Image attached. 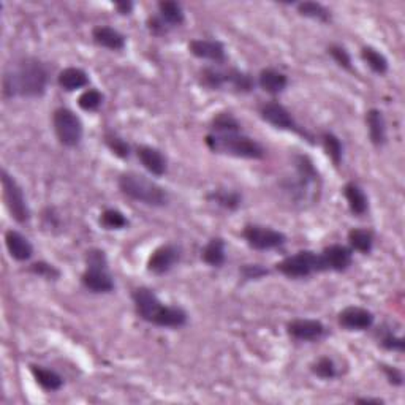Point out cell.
<instances>
[{"label":"cell","mask_w":405,"mask_h":405,"mask_svg":"<svg viewBox=\"0 0 405 405\" xmlns=\"http://www.w3.org/2000/svg\"><path fill=\"white\" fill-rule=\"evenodd\" d=\"M48 68L41 60L26 58L4 77V97L36 98L46 93Z\"/></svg>","instance_id":"obj_1"},{"label":"cell","mask_w":405,"mask_h":405,"mask_svg":"<svg viewBox=\"0 0 405 405\" xmlns=\"http://www.w3.org/2000/svg\"><path fill=\"white\" fill-rule=\"evenodd\" d=\"M132 299L136 314L151 325L160 328H182L189 320V315L182 307L164 304L154 290L147 288V286H140V288L133 290Z\"/></svg>","instance_id":"obj_2"},{"label":"cell","mask_w":405,"mask_h":405,"mask_svg":"<svg viewBox=\"0 0 405 405\" xmlns=\"http://www.w3.org/2000/svg\"><path fill=\"white\" fill-rule=\"evenodd\" d=\"M206 146L214 154L230 155L236 159L247 160H261L265 159L266 151L257 140L244 135L242 132H227L215 133L211 132L206 135Z\"/></svg>","instance_id":"obj_3"},{"label":"cell","mask_w":405,"mask_h":405,"mask_svg":"<svg viewBox=\"0 0 405 405\" xmlns=\"http://www.w3.org/2000/svg\"><path fill=\"white\" fill-rule=\"evenodd\" d=\"M117 185H119V190L124 195L146 204V206L161 208L166 206L168 201H170V195H168L164 187L138 173H122L119 180H117Z\"/></svg>","instance_id":"obj_4"},{"label":"cell","mask_w":405,"mask_h":405,"mask_svg":"<svg viewBox=\"0 0 405 405\" xmlns=\"http://www.w3.org/2000/svg\"><path fill=\"white\" fill-rule=\"evenodd\" d=\"M295 170L296 178L285 184V190L296 203H315V199H319L320 195L321 179L312 159L307 155H296Z\"/></svg>","instance_id":"obj_5"},{"label":"cell","mask_w":405,"mask_h":405,"mask_svg":"<svg viewBox=\"0 0 405 405\" xmlns=\"http://www.w3.org/2000/svg\"><path fill=\"white\" fill-rule=\"evenodd\" d=\"M201 84L213 91H223L225 87H230L234 92L248 93L253 91L255 81L251 74L241 72L238 68L220 70V68L215 67H206L201 72Z\"/></svg>","instance_id":"obj_6"},{"label":"cell","mask_w":405,"mask_h":405,"mask_svg":"<svg viewBox=\"0 0 405 405\" xmlns=\"http://www.w3.org/2000/svg\"><path fill=\"white\" fill-rule=\"evenodd\" d=\"M276 270L288 279H304L315 272H325L320 253L312 251H299L284 258L276 265Z\"/></svg>","instance_id":"obj_7"},{"label":"cell","mask_w":405,"mask_h":405,"mask_svg":"<svg viewBox=\"0 0 405 405\" xmlns=\"http://www.w3.org/2000/svg\"><path fill=\"white\" fill-rule=\"evenodd\" d=\"M55 136L62 146L77 147L84 135V127L79 117L68 108H58L53 114Z\"/></svg>","instance_id":"obj_8"},{"label":"cell","mask_w":405,"mask_h":405,"mask_svg":"<svg viewBox=\"0 0 405 405\" xmlns=\"http://www.w3.org/2000/svg\"><path fill=\"white\" fill-rule=\"evenodd\" d=\"M0 179H2V189H4V201L5 206L10 211L11 217L16 222L26 223L30 220V208L27 204L26 195H24L22 187L18 184V180L11 176L7 170H2L0 173Z\"/></svg>","instance_id":"obj_9"},{"label":"cell","mask_w":405,"mask_h":405,"mask_svg":"<svg viewBox=\"0 0 405 405\" xmlns=\"http://www.w3.org/2000/svg\"><path fill=\"white\" fill-rule=\"evenodd\" d=\"M260 116H261V119L267 124H271L272 127H276L279 130H285V132L296 133L299 136H303L304 140H307L310 145H314L312 135L299 126L295 117L291 116L290 111L286 109L282 103L267 102L265 105H261Z\"/></svg>","instance_id":"obj_10"},{"label":"cell","mask_w":405,"mask_h":405,"mask_svg":"<svg viewBox=\"0 0 405 405\" xmlns=\"http://www.w3.org/2000/svg\"><path fill=\"white\" fill-rule=\"evenodd\" d=\"M242 236L255 251H272V248L282 247L286 242V236L282 232L263 225H247Z\"/></svg>","instance_id":"obj_11"},{"label":"cell","mask_w":405,"mask_h":405,"mask_svg":"<svg viewBox=\"0 0 405 405\" xmlns=\"http://www.w3.org/2000/svg\"><path fill=\"white\" fill-rule=\"evenodd\" d=\"M180 261V248L174 244H165L155 248L151 257L147 260L149 272L164 276L170 272L174 266Z\"/></svg>","instance_id":"obj_12"},{"label":"cell","mask_w":405,"mask_h":405,"mask_svg":"<svg viewBox=\"0 0 405 405\" xmlns=\"http://www.w3.org/2000/svg\"><path fill=\"white\" fill-rule=\"evenodd\" d=\"M286 333L301 342H319L326 336V326L320 320L296 319L286 325Z\"/></svg>","instance_id":"obj_13"},{"label":"cell","mask_w":405,"mask_h":405,"mask_svg":"<svg viewBox=\"0 0 405 405\" xmlns=\"http://www.w3.org/2000/svg\"><path fill=\"white\" fill-rule=\"evenodd\" d=\"M338 321L347 331H367L376 323V315L364 307L348 306L340 310Z\"/></svg>","instance_id":"obj_14"},{"label":"cell","mask_w":405,"mask_h":405,"mask_svg":"<svg viewBox=\"0 0 405 405\" xmlns=\"http://www.w3.org/2000/svg\"><path fill=\"white\" fill-rule=\"evenodd\" d=\"M323 270L325 271H336L344 272L353 263V251L350 247L342 244H333L326 248H323L320 253Z\"/></svg>","instance_id":"obj_15"},{"label":"cell","mask_w":405,"mask_h":405,"mask_svg":"<svg viewBox=\"0 0 405 405\" xmlns=\"http://www.w3.org/2000/svg\"><path fill=\"white\" fill-rule=\"evenodd\" d=\"M81 284L92 293H111L114 290V280L108 267L87 266L81 276Z\"/></svg>","instance_id":"obj_16"},{"label":"cell","mask_w":405,"mask_h":405,"mask_svg":"<svg viewBox=\"0 0 405 405\" xmlns=\"http://www.w3.org/2000/svg\"><path fill=\"white\" fill-rule=\"evenodd\" d=\"M189 51L198 59L211 60L215 64L227 60L225 46L219 40H192L189 43Z\"/></svg>","instance_id":"obj_17"},{"label":"cell","mask_w":405,"mask_h":405,"mask_svg":"<svg viewBox=\"0 0 405 405\" xmlns=\"http://www.w3.org/2000/svg\"><path fill=\"white\" fill-rule=\"evenodd\" d=\"M136 155L141 161V165L146 170L154 174V176H164L168 168V160L164 152L152 146H138L136 147Z\"/></svg>","instance_id":"obj_18"},{"label":"cell","mask_w":405,"mask_h":405,"mask_svg":"<svg viewBox=\"0 0 405 405\" xmlns=\"http://www.w3.org/2000/svg\"><path fill=\"white\" fill-rule=\"evenodd\" d=\"M5 246H7L11 258H15L16 261H27L34 255L32 242L16 230H8L5 233Z\"/></svg>","instance_id":"obj_19"},{"label":"cell","mask_w":405,"mask_h":405,"mask_svg":"<svg viewBox=\"0 0 405 405\" xmlns=\"http://www.w3.org/2000/svg\"><path fill=\"white\" fill-rule=\"evenodd\" d=\"M92 40L100 48H107L111 51H122L126 48V35L109 26H97L92 30Z\"/></svg>","instance_id":"obj_20"},{"label":"cell","mask_w":405,"mask_h":405,"mask_svg":"<svg viewBox=\"0 0 405 405\" xmlns=\"http://www.w3.org/2000/svg\"><path fill=\"white\" fill-rule=\"evenodd\" d=\"M366 124L369 130V136L373 146L382 147L386 145L388 135H386V122L383 113L377 108H372L366 113Z\"/></svg>","instance_id":"obj_21"},{"label":"cell","mask_w":405,"mask_h":405,"mask_svg":"<svg viewBox=\"0 0 405 405\" xmlns=\"http://www.w3.org/2000/svg\"><path fill=\"white\" fill-rule=\"evenodd\" d=\"M258 86L271 95H277V93L286 89L288 78H286L285 73L276 70V68H265L258 74Z\"/></svg>","instance_id":"obj_22"},{"label":"cell","mask_w":405,"mask_h":405,"mask_svg":"<svg viewBox=\"0 0 405 405\" xmlns=\"http://www.w3.org/2000/svg\"><path fill=\"white\" fill-rule=\"evenodd\" d=\"M344 197L353 215H364L369 211V199L363 187L357 182H347L344 185Z\"/></svg>","instance_id":"obj_23"},{"label":"cell","mask_w":405,"mask_h":405,"mask_svg":"<svg viewBox=\"0 0 405 405\" xmlns=\"http://www.w3.org/2000/svg\"><path fill=\"white\" fill-rule=\"evenodd\" d=\"M58 84L67 92H73L89 86V74L77 67H67L59 73Z\"/></svg>","instance_id":"obj_24"},{"label":"cell","mask_w":405,"mask_h":405,"mask_svg":"<svg viewBox=\"0 0 405 405\" xmlns=\"http://www.w3.org/2000/svg\"><path fill=\"white\" fill-rule=\"evenodd\" d=\"M30 372H32L35 382L39 383L45 391L55 392L64 386V378H62L59 373L53 369H46V367H43V366L30 364Z\"/></svg>","instance_id":"obj_25"},{"label":"cell","mask_w":405,"mask_h":405,"mask_svg":"<svg viewBox=\"0 0 405 405\" xmlns=\"http://www.w3.org/2000/svg\"><path fill=\"white\" fill-rule=\"evenodd\" d=\"M201 258L206 265L213 267H220L227 261V246L222 238H213L201 252Z\"/></svg>","instance_id":"obj_26"},{"label":"cell","mask_w":405,"mask_h":405,"mask_svg":"<svg viewBox=\"0 0 405 405\" xmlns=\"http://www.w3.org/2000/svg\"><path fill=\"white\" fill-rule=\"evenodd\" d=\"M206 199L228 211H236L242 204L241 193L230 189H214L208 193Z\"/></svg>","instance_id":"obj_27"},{"label":"cell","mask_w":405,"mask_h":405,"mask_svg":"<svg viewBox=\"0 0 405 405\" xmlns=\"http://www.w3.org/2000/svg\"><path fill=\"white\" fill-rule=\"evenodd\" d=\"M159 16L170 29L180 26L185 20L182 5L173 2V0H164L159 4Z\"/></svg>","instance_id":"obj_28"},{"label":"cell","mask_w":405,"mask_h":405,"mask_svg":"<svg viewBox=\"0 0 405 405\" xmlns=\"http://www.w3.org/2000/svg\"><path fill=\"white\" fill-rule=\"evenodd\" d=\"M348 244L352 251L363 255L371 253L373 248V233L366 228H353L348 232Z\"/></svg>","instance_id":"obj_29"},{"label":"cell","mask_w":405,"mask_h":405,"mask_svg":"<svg viewBox=\"0 0 405 405\" xmlns=\"http://www.w3.org/2000/svg\"><path fill=\"white\" fill-rule=\"evenodd\" d=\"M361 58L367 64V67L371 68L373 73L377 74H386L390 70V64L388 59L378 51V49L372 48V46H364L361 49Z\"/></svg>","instance_id":"obj_30"},{"label":"cell","mask_w":405,"mask_h":405,"mask_svg":"<svg viewBox=\"0 0 405 405\" xmlns=\"http://www.w3.org/2000/svg\"><path fill=\"white\" fill-rule=\"evenodd\" d=\"M296 8L299 15L310 18V20L320 22L331 21V11H329L325 5H321L319 2H299L296 5Z\"/></svg>","instance_id":"obj_31"},{"label":"cell","mask_w":405,"mask_h":405,"mask_svg":"<svg viewBox=\"0 0 405 405\" xmlns=\"http://www.w3.org/2000/svg\"><path fill=\"white\" fill-rule=\"evenodd\" d=\"M321 141H323V147H325L328 157L333 160V164L336 166H340L342 159H344V145H342V141L331 132L323 133Z\"/></svg>","instance_id":"obj_32"},{"label":"cell","mask_w":405,"mask_h":405,"mask_svg":"<svg viewBox=\"0 0 405 405\" xmlns=\"http://www.w3.org/2000/svg\"><path fill=\"white\" fill-rule=\"evenodd\" d=\"M211 132L227 133V132H242L239 121L232 113H219L213 119Z\"/></svg>","instance_id":"obj_33"},{"label":"cell","mask_w":405,"mask_h":405,"mask_svg":"<svg viewBox=\"0 0 405 405\" xmlns=\"http://www.w3.org/2000/svg\"><path fill=\"white\" fill-rule=\"evenodd\" d=\"M105 140V145L109 147V151L113 152L114 155H117L119 159H128L130 157V152H132V149H130L128 142L121 138L119 135L114 133V132H107L103 136Z\"/></svg>","instance_id":"obj_34"},{"label":"cell","mask_w":405,"mask_h":405,"mask_svg":"<svg viewBox=\"0 0 405 405\" xmlns=\"http://www.w3.org/2000/svg\"><path fill=\"white\" fill-rule=\"evenodd\" d=\"M310 369H312L314 376L323 380H333L336 377H339L338 366H336L334 361L329 357H321L320 359H317L315 363L310 366Z\"/></svg>","instance_id":"obj_35"},{"label":"cell","mask_w":405,"mask_h":405,"mask_svg":"<svg viewBox=\"0 0 405 405\" xmlns=\"http://www.w3.org/2000/svg\"><path fill=\"white\" fill-rule=\"evenodd\" d=\"M100 223L107 230H122L128 227V219L117 209H105L100 215Z\"/></svg>","instance_id":"obj_36"},{"label":"cell","mask_w":405,"mask_h":405,"mask_svg":"<svg viewBox=\"0 0 405 405\" xmlns=\"http://www.w3.org/2000/svg\"><path fill=\"white\" fill-rule=\"evenodd\" d=\"M103 93L97 89H86L78 98V107L83 111H97L103 105Z\"/></svg>","instance_id":"obj_37"},{"label":"cell","mask_w":405,"mask_h":405,"mask_svg":"<svg viewBox=\"0 0 405 405\" xmlns=\"http://www.w3.org/2000/svg\"><path fill=\"white\" fill-rule=\"evenodd\" d=\"M29 271L46 280H58L60 277V271L58 267L51 263H46V261H36V263L30 265Z\"/></svg>","instance_id":"obj_38"},{"label":"cell","mask_w":405,"mask_h":405,"mask_svg":"<svg viewBox=\"0 0 405 405\" xmlns=\"http://www.w3.org/2000/svg\"><path fill=\"white\" fill-rule=\"evenodd\" d=\"M380 345L390 352L404 353V350H405L404 338H401V336H396L394 333L390 331V329H385V331L382 333V338H380Z\"/></svg>","instance_id":"obj_39"},{"label":"cell","mask_w":405,"mask_h":405,"mask_svg":"<svg viewBox=\"0 0 405 405\" xmlns=\"http://www.w3.org/2000/svg\"><path fill=\"white\" fill-rule=\"evenodd\" d=\"M328 53L331 58L338 62V64L342 67V68H345V70H353V67H352V58H350V54H348L347 49L344 46H340V45H331L328 48Z\"/></svg>","instance_id":"obj_40"},{"label":"cell","mask_w":405,"mask_h":405,"mask_svg":"<svg viewBox=\"0 0 405 405\" xmlns=\"http://www.w3.org/2000/svg\"><path fill=\"white\" fill-rule=\"evenodd\" d=\"M241 277L244 280H258L270 274L265 266L261 265H242L239 270Z\"/></svg>","instance_id":"obj_41"},{"label":"cell","mask_w":405,"mask_h":405,"mask_svg":"<svg viewBox=\"0 0 405 405\" xmlns=\"http://www.w3.org/2000/svg\"><path fill=\"white\" fill-rule=\"evenodd\" d=\"M86 266H103L108 267V257L102 248H91L86 253Z\"/></svg>","instance_id":"obj_42"},{"label":"cell","mask_w":405,"mask_h":405,"mask_svg":"<svg viewBox=\"0 0 405 405\" xmlns=\"http://www.w3.org/2000/svg\"><path fill=\"white\" fill-rule=\"evenodd\" d=\"M382 371L385 373L386 380H388V383L392 386H402L404 385V373L401 369H397L394 366H382Z\"/></svg>","instance_id":"obj_43"},{"label":"cell","mask_w":405,"mask_h":405,"mask_svg":"<svg viewBox=\"0 0 405 405\" xmlns=\"http://www.w3.org/2000/svg\"><path fill=\"white\" fill-rule=\"evenodd\" d=\"M147 29L149 32L155 36H164L168 32H170V27L166 26V24L160 20V16H151L147 20Z\"/></svg>","instance_id":"obj_44"},{"label":"cell","mask_w":405,"mask_h":405,"mask_svg":"<svg viewBox=\"0 0 405 405\" xmlns=\"http://www.w3.org/2000/svg\"><path fill=\"white\" fill-rule=\"evenodd\" d=\"M117 13L121 15H130L133 10V2H116Z\"/></svg>","instance_id":"obj_45"},{"label":"cell","mask_w":405,"mask_h":405,"mask_svg":"<svg viewBox=\"0 0 405 405\" xmlns=\"http://www.w3.org/2000/svg\"><path fill=\"white\" fill-rule=\"evenodd\" d=\"M354 402H358V404H376V405H382L385 404V401H382V399H378V397H358L357 401Z\"/></svg>","instance_id":"obj_46"}]
</instances>
